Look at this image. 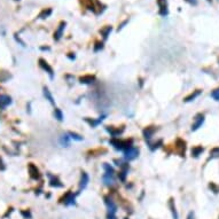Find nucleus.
<instances>
[{
	"label": "nucleus",
	"mask_w": 219,
	"mask_h": 219,
	"mask_svg": "<svg viewBox=\"0 0 219 219\" xmlns=\"http://www.w3.org/2000/svg\"><path fill=\"white\" fill-rule=\"evenodd\" d=\"M109 143H111V145H113L117 150H122V151H124V150H126L127 148H130V147L133 146V139L119 140V139H117V138H114L110 140Z\"/></svg>",
	"instance_id": "1"
},
{
	"label": "nucleus",
	"mask_w": 219,
	"mask_h": 219,
	"mask_svg": "<svg viewBox=\"0 0 219 219\" xmlns=\"http://www.w3.org/2000/svg\"><path fill=\"white\" fill-rule=\"evenodd\" d=\"M105 205H107V208H108V218L115 217V213L117 211V205L115 204L113 199L109 197V196H105Z\"/></svg>",
	"instance_id": "2"
},
{
	"label": "nucleus",
	"mask_w": 219,
	"mask_h": 219,
	"mask_svg": "<svg viewBox=\"0 0 219 219\" xmlns=\"http://www.w3.org/2000/svg\"><path fill=\"white\" fill-rule=\"evenodd\" d=\"M139 156V149L137 147H130V148H127L126 150H124V158H125V161H133L135 158Z\"/></svg>",
	"instance_id": "3"
},
{
	"label": "nucleus",
	"mask_w": 219,
	"mask_h": 219,
	"mask_svg": "<svg viewBox=\"0 0 219 219\" xmlns=\"http://www.w3.org/2000/svg\"><path fill=\"white\" fill-rule=\"evenodd\" d=\"M157 6H158V14L163 17H167L169 15L167 0H157Z\"/></svg>",
	"instance_id": "4"
},
{
	"label": "nucleus",
	"mask_w": 219,
	"mask_h": 219,
	"mask_svg": "<svg viewBox=\"0 0 219 219\" xmlns=\"http://www.w3.org/2000/svg\"><path fill=\"white\" fill-rule=\"evenodd\" d=\"M61 202L64 203V205H67V207L73 205V204L76 203V195L73 194L71 191L67 192V193L63 195V197L61 199Z\"/></svg>",
	"instance_id": "5"
},
{
	"label": "nucleus",
	"mask_w": 219,
	"mask_h": 219,
	"mask_svg": "<svg viewBox=\"0 0 219 219\" xmlns=\"http://www.w3.org/2000/svg\"><path fill=\"white\" fill-rule=\"evenodd\" d=\"M28 170H29V173H30V177H31L33 180H38V179L40 178V172H39L38 167H37L33 163H30V164H29Z\"/></svg>",
	"instance_id": "6"
},
{
	"label": "nucleus",
	"mask_w": 219,
	"mask_h": 219,
	"mask_svg": "<svg viewBox=\"0 0 219 219\" xmlns=\"http://www.w3.org/2000/svg\"><path fill=\"white\" fill-rule=\"evenodd\" d=\"M65 25H67V23H65L64 21H61L60 22V24H59V27H57V29L55 30V32H54V40H60L62 38V36H63V31H64L65 29Z\"/></svg>",
	"instance_id": "7"
},
{
	"label": "nucleus",
	"mask_w": 219,
	"mask_h": 219,
	"mask_svg": "<svg viewBox=\"0 0 219 219\" xmlns=\"http://www.w3.org/2000/svg\"><path fill=\"white\" fill-rule=\"evenodd\" d=\"M203 123H204V115L203 114L196 115L194 118V123H193V125H192V131L199 130L200 127L202 126Z\"/></svg>",
	"instance_id": "8"
},
{
	"label": "nucleus",
	"mask_w": 219,
	"mask_h": 219,
	"mask_svg": "<svg viewBox=\"0 0 219 219\" xmlns=\"http://www.w3.org/2000/svg\"><path fill=\"white\" fill-rule=\"evenodd\" d=\"M39 65H40L41 69L45 70L46 72L48 73L49 77L52 78V79L54 78V72H53V68L48 64V63H47V61H45L44 59H39Z\"/></svg>",
	"instance_id": "9"
},
{
	"label": "nucleus",
	"mask_w": 219,
	"mask_h": 219,
	"mask_svg": "<svg viewBox=\"0 0 219 219\" xmlns=\"http://www.w3.org/2000/svg\"><path fill=\"white\" fill-rule=\"evenodd\" d=\"M156 126H147L146 129L143 130V137L146 139V141H149L150 139L153 138V135L155 134L156 132Z\"/></svg>",
	"instance_id": "10"
},
{
	"label": "nucleus",
	"mask_w": 219,
	"mask_h": 219,
	"mask_svg": "<svg viewBox=\"0 0 219 219\" xmlns=\"http://www.w3.org/2000/svg\"><path fill=\"white\" fill-rule=\"evenodd\" d=\"M10 103H12V97L6 95V94H1L0 95V109H5Z\"/></svg>",
	"instance_id": "11"
},
{
	"label": "nucleus",
	"mask_w": 219,
	"mask_h": 219,
	"mask_svg": "<svg viewBox=\"0 0 219 219\" xmlns=\"http://www.w3.org/2000/svg\"><path fill=\"white\" fill-rule=\"evenodd\" d=\"M105 130L109 132L110 135H111L113 138H117L119 134H122L123 132H124V126H122L121 129H119V127H117V129H114L113 126H107V129H105Z\"/></svg>",
	"instance_id": "12"
},
{
	"label": "nucleus",
	"mask_w": 219,
	"mask_h": 219,
	"mask_svg": "<svg viewBox=\"0 0 219 219\" xmlns=\"http://www.w3.org/2000/svg\"><path fill=\"white\" fill-rule=\"evenodd\" d=\"M89 175H87L86 172H81V183H79V191H83V189H85L86 186H87V184H89Z\"/></svg>",
	"instance_id": "13"
},
{
	"label": "nucleus",
	"mask_w": 219,
	"mask_h": 219,
	"mask_svg": "<svg viewBox=\"0 0 219 219\" xmlns=\"http://www.w3.org/2000/svg\"><path fill=\"white\" fill-rule=\"evenodd\" d=\"M201 93H202V91H201V89H195L193 93H191L189 95H188V97H186L185 99H184V101H185V102H192V101H194L196 97L201 95Z\"/></svg>",
	"instance_id": "14"
},
{
	"label": "nucleus",
	"mask_w": 219,
	"mask_h": 219,
	"mask_svg": "<svg viewBox=\"0 0 219 219\" xmlns=\"http://www.w3.org/2000/svg\"><path fill=\"white\" fill-rule=\"evenodd\" d=\"M176 145H177V148L179 149V154L180 156H184L185 155V149H186V142L181 140V139H178L177 142H176Z\"/></svg>",
	"instance_id": "15"
},
{
	"label": "nucleus",
	"mask_w": 219,
	"mask_h": 219,
	"mask_svg": "<svg viewBox=\"0 0 219 219\" xmlns=\"http://www.w3.org/2000/svg\"><path fill=\"white\" fill-rule=\"evenodd\" d=\"M79 81H81V84H92L95 81V77L92 75H85V76L79 78Z\"/></svg>",
	"instance_id": "16"
},
{
	"label": "nucleus",
	"mask_w": 219,
	"mask_h": 219,
	"mask_svg": "<svg viewBox=\"0 0 219 219\" xmlns=\"http://www.w3.org/2000/svg\"><path fill=\"white\" fill-rule=\"evenodd\" d=\"M105 115H102V116H100L97 119H92V121H91V119H89V118H85V121L89 123L92 127H95V126H97L100 123L102 122V121H103V119H105Z\"/></svg>",
	"instance_id": "17"
},
{
	"label": "nucleus",
	"mask_w": 219,
	"mask_h": 219,
	"mask_svg": "<svg viewBox=\"0 0 219 219\" xmlns=\"http://www.w3.org/2000/svg\"><path fill=\"white\" fill-rule=\"evenodd\" d=\"M111 30H113V28H111L110 25H105V28H102L101 30H100V33H101V36L103 37V39H105V40L108 39V37H109Z\"/></svg>",
	"instance_id": "18"
},
{
	"label": "nucleus",
	"mask_w": 219,
	"mask_h": 219,
	"mask_svg": "<svg viewBox=\"0 0 219 219\" xmlns=\"http://www.w3.org/2000/svg\"><path fill=\"white\" fill-rule=\"evenodd\" d=\"M203 151H204V148L202 146H195L192 148V156L195 158H197L200 155L202 154Z\"/></svg>",
	"instance_id": "19"
},
{
	"label": "nucleus",
	"mask_w": 219,
	"mask_h": 219,
	"mask_svg": "<svg viewBox=\"0 0 219 219\" xmlns=\"http://www.w3.org/2000/svg\"><path fill=\"white\" fill-rule=\"evenodd\" d=\"M102 180H103V183H105V185H107V186H113V185H114V184H115L114 176L103 175V177H102Z\"/></svg>",
	"instance_id": "20"
},
{
	"label": "nucleus",
	"mask_w": 219,
	"mask_h": 219,
	"mask_svg": "<svg viewBox=\"0 0 219 219\" xmlns=\"http://www.w3.org/2000/svg\"><path fill=\"white\" fill-rule=\"evenodd\" d=\"M49 185L52 187H62L63 185L61 184V181L56 178V177H54V176H49Z\"/></svg>",
	"instance_id": "21"
},
{
	"label": "nucleus",
	"mask_w": 219,
	"mask_h": 219,
	"mask_svg": "<svg viewBox=\"0 0 219 219\" xmlns=\"http://www.w3.org/2000/svg\"><path fill=\"white\" fill-rule=\"evenodd\" d=\"M169 207H170V209H171L173 219H178V212H177V210H176V205H175V201H173V199H170V201H169Z\"/></svg>",
	"instance_id": "22"
},
{
	"label": "nucleus",
	"mask_w": 219,
	"mask_h": 219,
	"mask_svg": "<svg viewBox=\"0 0 219 219\" xmlns=\"http://www.w3.org/2000/svg\"><path fill=\"white\" fill-rule=\"evenodd\" d=\"M103 169H105V175H108V176H114L115 175V169L110 164L108 163H105L103 164Z\"/></svg>",
	"instance_id": "23"
},
{
	"label": "nucleus",
	"mask_w": 219,
	"mask_h": 219,
	"mask_svg": "<svg viewBox=\"0 0 219 219\" xmlns=\"http://www.w3.org/2000/svg\"><path fill=\"white\" fill-rule=\"evenodd\" d=\"M44 95H45V97H46V100H48L52 105L55 103L54 97H53V95H52V93H51V91L48 89V87H44Z\"/></svg>",
	"instance_id": "24"
},
{
	"label": "nucleus",
	"mask_w": 219,
	"mask_h": 219,
	"mask_svg": "<svg viewBox=\"0 0 219 219\" xmlns=\"http://www.w3.org/2000/svg\"><path fill=\"white\" fill-rule=\"evenodd\" d=\"M51 14H52V8H46L44 9L43 12L38 15V19H40V20H45V19H47L48 16H51Z\"/></svg>",
	"instance_id": "25"
},
{
	"label": "nucleus",
	"mask_w": 219,
	"mask_h": 219,
	"mask_svg": "<svg viewBox=\"0 0 219 219\" xmlns=\"http://www.w3.org/2000/svg\"><path fill=\"white\" fill-rule=\"evenodd\" d=\"M54 117L56 118L59 122H62L64 117H63V113H62V110L60 108H55L54 109Z\"/></svg>",
	"instance_id": "26"
},
{
	"label": "nucleus",
	"mask_w": 219,
	"mask_h": 219,
	"mask_svg": "<svg viewBox=\"0 0 219 219\" xmlns=\"http://www.w3.org/2000/svg\"><path fill=\"white\" fill-rule=\"evenodd\" d=\"M60 142H61V145L63 147H68L70 145V137L68 135V134L62 135L61 139H60Z\"/></svg>",
	"instance_id": "27"
},
{
	"label": "nucleus",
	"mask_w": 219,
	"mask_h": 219,
	"mask_svg": "<svg viewBox=\"0 0 219 219\" xmlns=\"http://www.w3.org/2000/svg\"><path fill=\"white\" fill-rule=\"evenodd\" d=\"M68 135H69L71 139H73V140H77V141H81V140L84 139L83 137H81V135H79V134H77V133H75V132H69V133H68Z\"/></svg>",
	"instance_id": "28"
},
{
	"label": "nucleus",
	"mask_w": 219,
	"mask_h": 219,
	"mask_svg": "<svg viewBox=\"0 0 219 219\" xmlns=\"http://www.w3.org/2000/svg\"><path fill=\"white\" fill-rule=\"evenodd\" d=\"M210 157L213 158V157H219V147H216L210 151Z\"/></svg>",
	"instance_id": "29"
},
{
	"label": "nucleus",
	"mask_w": 219,
	"mask_h": 219,
	"mask_svg": "<svg viewBox=\"0 0 219 219\" xmlns=\"http://www.w3.org/2000/svg\"><path fill=\"white\" fill-rule=\"evenodd\" d=\"M211 97L216 101H219V87L211 92Z\"/></svg>",
	"instance_id": "30"
},
{
	"label": "nucleus",
	"mask_w": 219,
	"mask_h": 219,
	"mask_svg": "<svg viewBox=\"0 0 219 219\" xmlns=\"http://www.w3.org/2000/svg\"><path fill=\"white\" fill-rule=\"evenodd\" d=\"M103 48V43H100V41H97L95 45H94V52H99L100 49Z\"/></svg>",
	"instance_id": "31"
},
{
	"label": "nucleus",
	"mask_w": 219,
	"mask_h": 219,
	"mask_svg": "<svg viewBox=\"0 0 219 219\" xmlns=\"http://www.w3.org/2000/svg\"><path fill=\"white\" fill-rule=\"evenodd\" d=\"M209 187H210V189H212V192H213L215 194H218V193H219V187L216 186L213 183H211L210 185H209Z\"/></svg>",
	"instance_id": "32"
},
{
	"label": "nucleus",
	"mask_w": 219,
	"mask_h": 219,
	"mask_svg": "<svg viewBox=\"0 0 219 219\" xmlns=\"http://www.w3.org/2000/svg\"><path fill=\"white\" fill-rule=\"evenodd\" d=\"M186 2H188L189 5H192V6H196L197 5V0H185Z\"/></svg>",
	"instance_id": "33"
},
{
	"label": "nucleus",
	"mask_w": 219,
	"mask_h": 219,
	"mask_svg": "<svg viewBox=\"0 0 219 219\" xmlns=\"http://www.w3.org/2000/svg\"><path fill=\"white\" fill-rule=\"evenodd\" d=\"M5 169H6V167H5V164H4V162H2V159L0 158V170L4 171Z\"/></svg>",
	"instance_id": "34"
},
{
	"label": "nucleus",
	"mask_w": 219,
	"mask_h": 219,
	"mask_svg": "<svg viewBox=\"0 0 219 219\" xmlns=\"http://www.w3.org/2000/svg\"><path fill=\"white\" fill-rule=\"evenodd\" d=\"M127 22H129V21H127V20H126V21H124V22H123L122 24H121V25H119V27H118V31H119V30H121V29H123V28H124V25H125L126 23H127Z\"/></svg>",
	"instance_id": "35"
},
{
	"label": "nucleus",
	"mask_w": 219,
	"mask_h": 219,
	"mask_svg": "<svg viewBox=\"0 0 219 219\" xmlns=\"http://www.w3.org/2000/svg\"><path fill=\"white\" fill-rule=\"evenodd\" d=\"M22 215L24 216V217H25V218H27V219H28V217H29V218L31 217V215H30V212H22Z\"/></svg>",
	"instance_id": "36"
},
{
	"label": "nucleus",
	"mask_w": 219,
	"mask_h": 219,
	"mask_svg": "<svg viewBox=\"0 0 219 219\" xmlns=\"http://www.w3.org/2000/svg\"><path fill=\"white\" fill-rule=\"evenodd\" d=\"M187 219H194V212H189V215H188Z\"/></svg>",
	"instance_id": "37"
},
{
	"label": "nucleus",
	"mask_w": 219,
	"mask_h": 219,
	"mask_svg": "<svg viewBox=\"0 0 219 219\" xmlns=\"http://www.w3.org/2000/svg\"><path fill=\"white\" fill-rule=\"evenodd\" d=\"M41 49H44V51L45 49H46V51H49L51 48H49V47H41Z\"/></svg>",
	"instance_id": "38"
},
{
	"label": "nucleus",
	"mask_w": 219,
	"mask_h": 219,
	"mask_svg": "<svg viewBox=\"0 0 219 219\" xmlns=\"http://www.w3.org/2000/svg\"><path fill=\"white\" fill-rule=\"evenodd\" d=\"M208 2H212V0H207Z\"/></svg>",
	"instance_id": "39"
}]
</instances>
